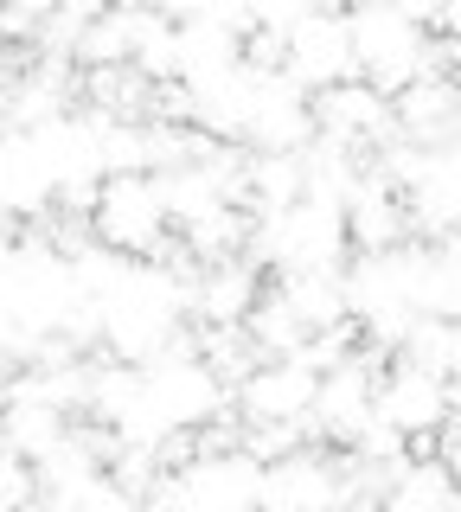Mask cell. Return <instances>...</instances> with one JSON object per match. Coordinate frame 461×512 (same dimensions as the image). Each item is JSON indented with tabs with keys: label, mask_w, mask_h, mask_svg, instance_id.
<instances>
[{
	"label": "cell",
	"mask_w": 461,
	"mask_h": 512,
	"mask_svg": "<svg viewBox=\"0 0 461 512\" xmlns=\"http://www.w3.org/2000/svg\"><path fill=\"white\" fill-rule=\"evenodd\" d=\"M449 416H455L449 378L423 372V365H410V359L385 365V378H378V423L385 429H397L410 448H423V442H436L442 429H449Z\"/></svg>",
	"instance_id": "52a82bcc"
},
{
	"label": "cell",
	"mask_w": 461,
	"mask_h": 512,
	"mask_svg": "<svg viewBox=\"0 0 461 512\" xmlns=\"http://www.w3.org/2000/svg\"><path fill=\"white\" fill-rule=\"evenodd\" d=\"M71 416L52 410V404H33V397H13L7 391V410H0V442L13 448L20 461H33V468H45V461L58 455V448L71 442Z\"/></svg>",
	"instance_id": "e0dca14e"
},
{
	"label": "cell",
	"mask_w": 461,
	"mask_h": 512,
	"mask_svg": "<svg viewBox=\"0 0 461 512\" xmlns=\"http://www.w3.org/2000/svg\"><path fill=\"white\" fill-rule=\"evenodd\" d=\"M314 397H321V378L301 359H263L231 391V404L244 423H308L314 429Z\"/></svg>",
	"instance_id": "30bf717a"
},
{
	"label": "cell",
	"mask_w": 461,
	"mask_h": 512,
	"mask_svg": "<svg viewBox=\"0 0 461 512\" xmlns=\"http://www.w3.org/2000/svg\"><path fill=\"white\" fill-rule=\"evenodd\" d=\"M353 455L346 448H295L263 468V512H346Z\"/></svg>",
	"instance_id": "5b68a950"
},
{
	"label": "cell",
	"mask_w": 461,
	"mask_h": 512,
	"mask_svg": "<svg viewBox=\"0 0 461 512\" xmlns=\"http://www.w3.org/2000/svg\"><path fill=\"white\" fill-rule=\"evenodd\" d=\"M77 64L71 58H45L33 52V64H26L20 77H13V96H7V122L13 128H45V122H65L71 109H77Z\"/></svg>",
	"instance_id": "4fadbf2b"
},
{
	"label": "cell",
	"mask_w": 461,
	"mask_h": 512,
	"mask_svg": "<svg viewBox=\"0 0 461 512\" xmlns=\"http://www.w3.org/2000/svg\"><path fill=\"white\" fill-rule=\"evenodd\" d=\"M378 378H385V352L359 346L346 365H333L314 397V436L327 448H353L378 423Z\"/></svg>",
	"instance_id": "8992f818"
},
{
	"label": "cell",
	"mask_w": 461,
	"mask_h": 512,
	"mask_svg": "<svg viewBox=\"0 0 461 512\" xmlns=\"http://www.w3.org/2000/svg\"><path fill=\"white\" fill-rule=\"evenodd\" d=\"M244 333H250V340H257V352H263V359H295V352L314 340V333L301 327V314H295L289 301L276 295V288H269V295L257 301V314L244 320Z\"/></svg>",
	"instance_id": "cb8c5ba5"
},
{
	"label": "cell",
	"mask_w": 461,
	"mask_h": 512,
	"mask_svg": "<svg viewBox=\"0 0 461 512\" xmlns=\"http://www.w3.org/2000/svg\"><path fill=\"white\" fill-rule=\"evenodd\" d=\"M135 32H141V7H103L90 32L77 39V71H103V64H129L135 58Z\"/></svg>",
	"instance_id": "ffe728a7"
},
{
	"label": "cell",
	"mask_w": 461,
	"mask_h": 512,
	"mask_svg": "<svg viewBox=\"0 0 461 512\" xmlns=\"http://www.w3.org/2000/svg\"><path fill=\"white\" fill-rule=\"evenodd\" d=\"M193 340H199V359L212 365V372L225 378L231 391H237V384H244V378L263 365V352H257V340H250L244 327H199Z\"/></svg>",
	"instance_id": "d4e9b609"
},
{
	"label": "cell",
	"mask_w": 461,
	"mask_h": 512,
	"mask_svg": "<svg viewBox=\"0 0 461 512\" xmlns=\"http://www.w3.org/2000/svg\"><path fill=\"white\" fill-rule=\"evenodd\" d=\"M263 295H269V282H263L257 256H225V263L193 269V320L199 327H244Z\"/></svg>",
	"instance_id": "7c38bea8"
},
{
	"label": "cell",
	"mask_w": 461,
	"mask_h": 512,
	"mask_svg": "<svg viewBox=\"0 0 461 512\" xmlns=\"http://www.w3.org/2000/svg\"><path fill=\"white\" fill-rule=\"evenodd\" d=\"M404 205H410V231H423L429 244L461 231V135L442 141V148H423V167L404 186Z\"/></svg>",
	"instance_id": "8fae6325"
},
{
	"label": "cell",
	"mask_w": 461,
	"mask_h": 512,
	"mask_svg": "<svg viewBox=\"0 0 461 512\" xmlns=\"http://www.w3.org/2000/svg\"><path fill=\"white\" fill-rule=\"evenodd\" d=\"M250 256L276 276H340L353 263L346 205L333 199H295L282 212L250 218Z\"/></svg>",
	"instance_id": "7a4b0ae2"
},
{
	"label": "cell",
	"mask_w": 461,
	"mask_h": 512,
	"mask_svg": "<svg viewBox=\"0 0 461 512\" xmlns=\"http://www.w3.org/2000/svg\"><path fill=\"white\" fill-rule=\"evenodd\" d=\"M129 64L148 77V84H180V20L141 7V32H135V58Z\"/></svg>",
	"instance_id": "603a6c76"
},
{
	"label": "cell",
	"mask_w": 461,
	"mask_h": 512,
	"mask_svg": "<svg viewBox=\"0 0 461 512\" xmlns=\"http://www.w3.org/2000/svg\"><path fill=\"white\" fill-rule=\"evenodd\" d=\"M116 512H154V506L148 500H129V506H116Z\"/></svg>",
	"instance_id": "1f68e13d"
},
{
	"label": "cell",
	"mask_w": 461,
	"mask_h": 512,
	"mask_svg": "<svg viewBox=\"0 0 461 512\" xmlns=\"http://www.w3.org/2000/svg\"><path fill=\"white\" fill-rule=\"evenodd\" d=\"M346 314L353 327H365L372 352H404L410 333L423 320V244L378 250V256H353L346 263Z\"/></svg>",
	"instance_id": "6da1fadb"
},
{
	"label": "cell",
	"mask_w": 461,
	"mask_h": 512,
	"mask_svg": "<svg viewBox=\"0 0 461 512\" xmlns=\"http://www.w3.org/2000/svg\"><path fill=\"white\" fill-rule=\"evenodd\" d=\"M26 512H65V506H58V500H45V493H39V500L26 506Z\"/></svg>",
	"instance_id": "f546056e"
},
{
	"label": "cell",
	"mask_w": 461,
	"mask_h": 512,
	"mask_svg": "<svg viewBox=\"0 0 461 512\" xmlns=\"http://www.w3.org/2000/svg\"><path fill=\"white\" fill-rule=\"evenodd\" d=\"M269 288L301 314L308 333H333V327L353 320V314H346V269H340V276H276Z\"/></svg>",
	"instance_id": "d6986e66"
},
{
	"label": "cell",
	"mask_w": 461,
	"mask_h": 512,
	"mask_svg": "<svg viewBox=\"0 0 461 512\" xmlns=\"http://www.w3.org/2000/svg\"><path fill=\"white\" fill-rule=\"evenodd\" d=\"M442 32H449V39H461V0H455V7H442Z\"/></svg>",
	"instance_id": "f1b7e54d"
},
{
	"label": "cell",
	"mask_w": 461,
	"mask_h": 512,
	"mask_svg": "<svg viewBox=\"0 0 461 512\" xmlns=\"http://www.w3.org/2000/svg\"><path fill=\"white\" fill-rule=\"evenodd\" d=\"M423 314L436 320H461V231L423 244Z\"/></svg>",
	"instance_id": "44dd1931"
},
{
	"label": "cell",
	"mask_w": 461,
	"mask_h": 512,
	"mask_svg": "<svg viewBox=\"0 0 461 512\" xmlns=\"http://www.w3.org/2000/svg\"><path fill=\"white\" fill-rule=\"evenodd\" d=\"M45 26H52V7H39V0H26V7H0V39H7V52H13L20 39L39 52Z\"/></svg>",
	"instance_id": "484cf974"
},
{
	"label": "cell",
	"mask_w": 461,
	"mask_h": 512,
	"mask_svg": "<svg viewBox=\"0 0 461 512\" xmlns=\"http://www.w3.org/2000/svg\"><path fill=\"white\" fill-rule=\"evenodd\" d=\"M346 231H353V256H378V250L410 244V205H404V192L385 186L372 167H365L359 192L346 199Z\"/></svg>",
	"instance_id": "5bb4252c"
},
{
	"label": "cell",
	"mask_w": 461,
	"mask_h": 512,
	"mask_svg": "<svg viewBox=\"0 0 461 512\" xmlns=\"http://www.w3.org/2000/svg\"><path fill=\"white\" fill-rule=\"evenodd\" d=\"M301 167H308V199H333V205H346L359 192V180H365V154L333 148L321 135H314V148L301 154Z\"/></svg>",
	"instance_id": "7402d4cb"
},
{
	"label": "cell",
	"mask_w": 461,
	"mask_h": 512,
	"mask_svg": "<svg viewBox=\"0 0 461 512\" xmlns=\"http://www.w3.org/2000/svg\"><path fill=\"white\" fill-rule=\"evenodd\" d=\"M301 154H250V167H244V212L250 218L308 199V167H301Z\"/></svg>",
	"instance_id": "ac0fdd59"
},
{
	"label": "cell",
	"mask_w": 461,
	"mask_h": 512,
	"mask_svg": "<svg viewBox=\"0 0 461 512\" xmlns=\"http://www.w3.org/2000/svg\"><path fill=\"white\" fill-rule=\"evenodd\" d=\"M13 52H7V39H0V116H7V96H13Z\"/></svg>",
	"instance_id": "83f0119b"
},
{
	"label": "cell",
	"mask_w": 461,
	"mask_h": 512,
	"mask_svg": "<svg viewBox=\"0 0 461 512\" xmlns=\"http://www.w3.org/2000/svg\"><path fill=\"white\" fill-rule=\"evenodd\" d=\"M173 20H180V84L186 90H205L244 64V39L225 32L205 7H180Z\"/></svg>",
	"instance_id": "9a60e30c"
},
{
	"label": "cell",
	"mask_w": 461,
	"mask_h": 512,
	"mask_svg": "<svg viewBox=\"0 0 461 512\" xmlns=\"http://www.w3.org/2000/svg\"><path fill=\"white\" fill-rule=\"evenodd\" d=\"M314 135L372 160L385 141H397V109H391V96L378 84L353 77V84H333V90L314 96Z\"/></svg>",
	"instance_id": "ba28073f"
},
{
	"label": "cell",
	"mask_w": 461,
	"mask_h": 512,
	"mask_svg": "<svg viewBox=\"0 0 461 512\" xmlns=\"http://www.w3.org/2000/svg\"><path fill=\"white\" fill-rule=\"evenodd\" d=\"M282 71H289L308 96H321V90H333V84H353V77H359L353 20H346V13L314 7L308 20H301V32L289 39V58H282Z\"/></svg>",
	"instance_id": "9c48e42d"
},
{
	"label": "cell",
	"mask_w": 461,
	"mask_h": 512,
	"mask_svg": "<svg viewBox=\"0 0 461 512\" xmlns=\"http://www.w3.org/2000/svg\"><path fill=\"white\" fill-rule=\"evenodd\" d=\"M436 461H442V468H449V480L461 487V410L449 416V429H442V436H436Z\"/></svg>",
	"instance_id": "4316f807"
},
{
	"label": "cell",
	"mask_w": 461,
	"mask_h": 512,
	"mask_svg": "<svg viewBox=\"0 0 461 512\" xmlns=\"http://www.w3.org/2000/svg\"><path fill=\"white\" fill-rule=\"evenodd\" d=\"M353 58H359V77L378 84L385 96H404L417 77H429V32L410 7L397 0H372V7H353Z\"/></svg>",
	"instance_id": "3957f363"
},
{
	"label": "cell",
	"mask_w": 461,
	"mask_h": 512,
	"mask_svg": "<svg viewBox=\"0 0 461 512\" xmlns=\"http://www.w3.org/2000/svg\"><path fill=\"white\" fill-rule=\"evenodd\" d=\"M397 109V135L417 148H442L461 135V84L455 77H417L404 96H391Z\"/></svg>",
	"instance_id": "2e32d148"
},
{
	"label": "cell",
	"mask_w": 461,
	"mask_h": 512,
	"mask_svg": "<svg viewBox=\"0 0 461 512\" xmlns=\"http://www.w3.org/2000/svg\"><path fill=\"white\" fill-rule=\"evenodd\" d=\"M90 237L116 256H167L173 250V218H167V199L148 173H122L97 192V212H90Z\"/></svg>",
	"instance_id": "277c9868"
},
{
	"label": "cell",
	"mask_w": 461,
	"mask_h": 512,
	"mask_svg": "<svg viewBox=\"0 0 461 512\" xmlns=\"http://www.w3.org/2000/svg\"><path fill=\"white\" fill-rule=\"evenodd\" d=\"M455 384H461V320H455Z\"/></svg>",
	"instance_id": "4dcf8cb0"
}]
</instances>
